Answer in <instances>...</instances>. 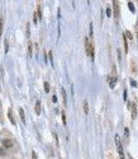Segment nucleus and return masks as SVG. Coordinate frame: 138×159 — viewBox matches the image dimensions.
Listing matches in <instances>:
<instances>
[{
  "label": "nucleus",
  "instance_id": "nucleus-1",
  "mask_svg": "<svg viewBox=\"0 0 138 159\" xmlns=\"http://www.w3.org/2000/svg\"><path fill=\"white\" fill-rule=\"evenodd\" d=\"M85 47H86V53H88V56H90L91 60H94V46L89 42V38L85 40Z\"/></svg>",
  "mask_w": 138,
  "mask_h": 159
},
{
  "label": "nucleus",
  "instance_id": "nucleus-2",
  "mask_svg": "<svg viewBox=\"0 0 138 159\" xmlns=\"http://www.w3.org/2000/svg\"><path fill=\"white\" fill-rule=\"evenodd\" d=\"M115 145H117V149H118V153H119V157H120V159H124L123 146H122L120 139H119V136H118V135H115Z\"/></svg>",
  "mask_w": 138,
  "mask_h": 159
},
{
  "label": "nucleus",
  "instance_id": "nucleus-3",
  "mask_svg": "<svg viewBox=\"0 0 138 159\" xmlns=\"http://www.w3.org/2000/svg\"><path fill=\"white\" fill-rule=\"evenodd\" d=\"M113 9H114V18L119 19V15H120V10H119V4H118V0H113Z\"/></svg>",
  "mask_w": 138,
  "mask_h": 159
},
{
  "label": "nucleus",
  "instance_id": "nucleus-4",
  "mask_svg": "<svg viewBox=\"0 0 138 159\" xmlns=\"http://www.w3.org/2000/svg\"><path fill=\"white\" fill-rule=\"evenodd\" d=\"M108 83H109V87H110V88H114L115 84H117V78H113V76H110V78L108 79Z\"/></svg>",
  "mask_w": 138,
  "mask_h": 159
},
{
  "label": "nucleus",
  "instance_id": "nucleus-5",
  "mask_svg": "<svg viewBox=\"0 0 138 159\" xmlns=\"http://www.w3.org/2000/svg\"><path fill=\"white\" fill-rule=\"evenodd\" d=\"M3 145H4L5 148H10V146L13 145V143L10 141V140H8V139H4V140H3Z\"/></svg>",
  "mask_w": 138,
  "mask_h": 159
},
{
  "label": "nucleus",
  "instance_id": "nucleus-6",
  "mask_svg": "<svg viewBox=\"0 0 138 159\" xmlns=\"http://www.w3.org/2000/svg\"><path fill=\"white\" fill-rule=\"evenodd\" d=\"M61 93H62V99H63V104H67V97H66V92L63 88H61Z\"/></svg>",
  "mask_w": 138,
  "mask_h": 159
},
{
  "label": "nucleus",
  "instance_id": "nucleus-7",
  "mask_svg": "<svg viewBox=\"0 0 138 159\" xmlns=\"http://www.w3.org/2000/svg\"><path fill=\"white\" fill-rule=\"evenodd\" d=\"M136 116H137V106H136V103H133L132 104V117L136 119Z\"/></svg>",
  "mask_w": 138,
  "mask_h": 159
},
{
  "label": "nucleus",
  "instance_id": "nucleus-8",
  "mask_svg": "<svg viewBox=\"0 0 138 159\" xmlns=\"http://www.w3.org/2000/svg\"><path fill=\"white\" fill-rule=\"evenodd\" d=\"M8 116H9V120H10V122L13 123V125H15V120H14V117H13V112H12V110H9Z\"/></svg>",
  "mask_w": 138,
  "mask_h": 159
},
{
  "label": "nucleus",
  "instance_id": "nucleus-9",
  "mask_svg": "<svg viewBox=\"0 0 138 159\" xmlns=\"http://www.w3.org/2000/svg\"><path fill=\"white\" fill-rule=\"evenodd\" d=\"M19 114H20V119L23 122H25V116H24V111H23V108H19Z\"/></svg>",
  "mask_w": 138,
  "mask_h": 159
},
{
  "label": "nucleus",
  "instance_id": "nucleus-10",
  "mask_svg": "<svg viewBox=\"0 0 138 159\" xmlns=\"http://www.w3.org/2000/svg\"><path fill=\"white\" fill-rule=\"evenodd\" d=\"M124 36L127 37V40H133V36H132V33H131L129 31H126V32H124Z\"/></svg>",
  "mask_w": 138,
  "mask_h": 159
},
{
  "label": "nucleus",
  "instance_id": "nucleus-11",
  "mask_svg": "<svg viewBox=\"0 0 138 159\" xmlns=\"http://www.w3.org/2000/svg\"><path fill=\"white\" fill-rule=\"evenodd\" d=\"M128 8H129V10L131 12H132V13H134V12H136V8H134V5H133V3H128Z\"/></svg>",
  "mask_w": 138,
  "mask_h": 159
},
{
  "label": "nucleus",
  "instance_id": "nucleus-12",
  "mask_svg": "<svg viewBox=\"0 0 138 159\" xmlns=\"http://www.w3.org/2000/svg\"><path fill=\"white\" fill-rule=\"evenodd\" d=\"M36 113L37 114L41 113V103H39V102H37V103H36Z\"/></svg>",
  "mask_w": 138,
  "mask_h": 159
},
{
  "label": "nucleus",
  "instance_id": "nucleus-13",
  "mask_svg": "<svg viewBox=\"0 0 138 159\" xmlns=\"http://www.w3.org/2000/svg\"><path fill=\"white\" fill-rule=\"evenodd\" d=\"M84 111H85V113H88L89 112V107H88V102H84Z\"/></svg>",
  "mask_w": 138,
  "mask_h": 159
},
{
  "label": "nucleus",
  "instance_id": "nucleus-14",
  "mask_svg": "<svg viewBox=\"0 0 138 159\" xmlns=\"http://www.w3.org/2000/svg\"><path fill=\"white\" fill-rule=\"evenodd\" d=\"M37 15L39 17V19L42 18V12H41V6H38V9H37Z\"/></svg>",
  "mask_w": 138,
  "mask_h": 159
},
{
  "label": "nucleus",
  "instance_id": "nucleus-15",
  "mask_svg": "<svg viewBox=\"0 0 138 159\" xmlns=\"http://www.w3.org/2000/svg\"><path fill=\"white\" fill-rule=\"evenodd\" d=\"M44 90H46L47 92V93H48V92H50V84H48V83L46 82V83H44Z\"/></svg>",
  "mask_w": 138,
  "mask_h": 159
},
{
  "label": "nucleus",
  "instance_id": "nucleus-16",
  "mask_svg": "<svg viewBox=\"0 0 138 159\" xmlns=\"http://www.w3.org/2000/svg\"><path fill=\"white\" fill-rule=\"evenodd\" d=\"M107 15H108V17H110V15H111V9L110 8H107Z\"/></svg>",
  "mask_w": 138,
  "mask_h": 159
},
{
  "label": "nucleus",
  "instance_id": "nucleus-17",
  "mask_svg": "<svg viewBox=\"0 0 138 159\" xmlns=\"http://www.w3.org/2000/svg\"><path fill=\"white\" fill-rule=\"evenodd\" d=\"M62 122H63V125H66V116L63 112H62Z\"/></svg>",
  "mask_w": 138,
  "mask_h": 159
},
{
  "label": "nucleus",
  "instance_id": "nucleus-18",
  "mask_svg": "<svg viewBox=\"0 0 138 159\" xmlns=\"http://www.w3.org/2000/svg\"><path fill=\"white\" fill-rule=\"evenodd\" d=\"M3 33V19H0V34Z\"/></svg>",
  "mask_w": 138,
  "mask_h": 159
},
{
  "label": "nucleus",
  "instance_id": "nucleus-19",
  "mask_svg": "<svg viewBox=\"0 0 138 159\" xmlns=\"http://www.w3.org/2000/svg\"><path fill=\"white\" fill-rule=\"evenodd\" d=\"M131 85H132V87H137V82L136 80H131Z\"/></svg>",
  "mask_w": 138,
  "mask_h": 159
},
{
  "label": "nucleus",
  "instance_id": "nucleus-20",
  "mask_svg": "<svg viewBox=\"0 0 138 159\" xmlns=\"http://www.w3.org/2000/svg\"><path fill=\"white\" fill-rule=\"evenodd\" d=\"M123 99L127 101V90H126V89H124V93H123Z\"/></svg>",
  "mask_w": 138,
  "mask_h": 159
},
{
  "label": "nucleus",
  "instance_id": "nucleus-21",
  "mask_svg": "<svg viewBox=\"0 0 138 159\" xmlns=\"http://www.w3.org/2000/svg\"><path fill=\"white\" fill-rule=\"evenodd\" d=\"M33 21H34V23H37V21H38V17H37V14H34V15H33Z\"/></svg>",
  "mask_w": 138,
  "mask_h": 159
},
{
  "label": "nucleus",
  "instance_id": "nucleus-22",
  "mask_svg": "<svg viewBox=\"0 0 138 159\" xmlns=\"http://www.w3.org/2000/svg\"><path fill=\"white\" fill-rule=\"evenodd\" d=\"M4 154H5V151L3 150V148H1V146H0V155H4Z\"/></svg>",
  "mask_w": 138,
  "mask_h": 159
},
{
  "label": "nucleus",
  "instance_id": "nucleus-23",
  "mask_svg": "<svg viewBox=\"0 0 138 159\" xmlns=\"http://www.w3.org/2000/svg\"><path fill=\"white\" fill-rule=\"evenodd\" d=\"M32 158H33V159H37V155H36V153H34V151H32Z\"/></svg>",
  "mask_w": 138,
  "mask_h": 159
},
{
  "label": "nucleus",
  "instance_id": "nucleus-24",
  "mask_svg": "<svg viewBox=\"0 0 138 159\" xmlns=\"http://www.w3.org/2000/svg\"><path fill=\"white\" fill-rule=\"evenodd\" d=\"M6 52H8V42L5 41V53H6Z\"/></svg>",
  "mask_w": 138,
  "mask_h": 159
},
{
  "label": "nucleus",
  "instance_id": "nucleus-25",
  "mask_svg": "<svg viewBox=\"0 0 138 159\" xmlns=\"http://www.w3.org/2000/svg\"><path fill=\"white\" fill-rule=\"evenodd\" d=\"M52 101L53 102H57V97H56V95H53V97H52Z\"/></svg>",
  "mask_w": 138,
  "mask_h": 159
},
{
  "label": "nucleus",
  "instance_id": "nucleus-26",
  "mask_svg": "<svg viewBox=\"0 0 138 159\" xmlns=\"http://www.w3.org/2000/svg\"><path fill=\"white\" fill-rule=\"evenodd\" d=\"M129 159H133V158H132V157H131V155H129Z\"/></svg>",
  "mask_w": 138,
  "mask_h": 159
},
{
  "label": "nucleus",
  "instance_id": "nucleus-27",
  "mask_svg": "<svg viewBox=\"0 0 138 159\" xmlns=\"http://www.w3.org/2000/svg\"><path fill=\"white\" fill-rule=\"evenodd\" d=\"M137 33H138V27H137Z\"/></svg>",
  "mask_w": 138,
  "mask_h": 159
},
{
  "label": "nucleus",
  "instance_id": "nucleus-28",
  "mask_svg": "<svg viewBox=\"0 0 138 159\" xmlns=\"http://www.w3.org/2000/svg\"><path fill=\"white\" fill-rule=\"evenodd\" d=\"M88 3H90V0H88Z\"/></svg>",
  "mask_w": 138,
  "mask_h": 159
}]
</instances>
